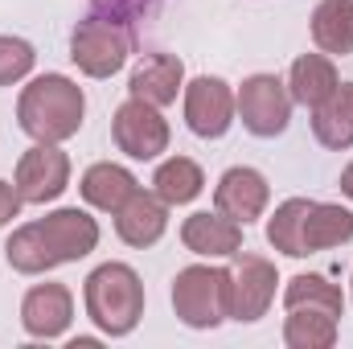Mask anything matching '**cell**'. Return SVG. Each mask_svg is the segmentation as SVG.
Wrapping results in <instances>:
<instances>
[{"mask_svg":"<svg viewBox=\"0 0 353 349\" xmlns=\"http://www.w3.org/2000/svg\"><path fill=\"white\" fill-rule=\"evenodd\" d=\"M99 247V222L79 206H62L37 222H25L8 235L4 259L21 275H46L62 263L87 259Z\"/></svg>","mask_w":353,"mask_h":349,"instance_id":"obj_1","label":"cell"},{"mask_svg":"<svg viewBox=\"0 0 353 349\" xmlns=\"http://www.w3.org/2000/svg\"><path fill=\"white\" fill-rule=\"evenodd\" d=\"M87 119V94L66 74H37L17 94V123L37 144H66Z\"/></svg>","mask_w":353,"mask_h":349,"instance_id":"obj_2","label":"cell"},{"mask_svg":"<svg viewBox=\"0 0 353 349\" xmlns=\"http://www.w3.org/2000/svg\"><path fill=\"white\" fill-rule=\"evenodd\" d=\"M83 304L103 337H128L144 321V279L128 263H99L83 283Z\"/></svg>","mask_w":353,"mask_h":349,"instance_id":"obj_3","label":"cell"},{"mask_svg":"<svg viewBox=\"0 0 353 349\" xmlns=\"http://www.w3.org/2000/svg\"><path fill=\"white\" fill-rule=\"evenodd\" d=\"M173 312L185 329H218L230 321V271L214 263H189L173 275Z\"/></svg>","mask_w":353,"mask_h":349,"instance_id":"obj_4","label":"cell"},{"mask_svg":"<svg viewBox=\"0 0 353 349\" xmlns=\"http://www.w3.org/2000/svg\"><path fill=\"white\" fill-rule=\"evenodd\" d=\"M132 54V33L119 21H107L99 12H90L87 21H79L70 29V62L87 74V79H111L123 70Z\"/></svg>","mask_w":353,"mask_h":349,"instance_id":"obj_5","label":"cell"},{"mask_svg":"<svg viewBox=\"0 0 353 349\" xmlns=\"http://www.w3.org/2000/svg\"><path fill=\"white\" fill-rule=\"evenodd\" d=\"M234 103H239V119L251 136L259 140H275L288 132L292 123V90L279 74H251L243 79V87L234 90Z\"/></svg>","mask_w":353,"mask_h":349,"instance_id":"obj_6","label":"cell"},{"mask_svg":"<svg viewBox=\"0 0 353 349\" xmlns=\"http://www.w3.org/2000/svg\"><path fill=\"white\" fill-rule=\"evenodd\" d=\"M169 119L161 115V107L144 103V99H123L111 115V140L128 161H157L161 152H169Z\"/></svg>","mask_w":353,"mask_h":349,"instance_id":"obj_7","label":"cell"},{"mask_svg":"<svg viewBox=\"0 0 353 349\" xmlns=\"http://www.w3.org/2000/svg\"><path fill=\"white\" fill-rule=\"evenodd\" d=\"M181 107H185V123L193 136L201 140H222L234 119H239V103H234V87L218 74H197L193 83L181 90Z\"/></svg>","mask_w":353,"mask_h":349,"instance_id":"obj_8","label":"cell"},{"mask_svg":"<svg viewBox=\"0 0 353 349\" xmlns=\"http://www.w3.org/2000/svg\"><path fill=\"white\" fill-rule=\"evenodd\" d=\"M226 271H230V321L239 325L263 321L275 300V283H279L275 263L263 255H251V251H234Z\"/></svg>","mask_w":353,"mask_h":349,"instance_id":"obj_9","label":"cell"},{"mask_svg":"<svg viewBox=\"0 0 353 349\" xmlns=\"http://www.w3.org/2000/svg\"><path fill=\"white\" fill-rule=\"evenodd\" d=\"M12 185H17L25 206L58 201L70 189V157L58 144H37L33 140V148H25L17 169H12Z\"/></svg>","mask_w":353,"mask_h":349,"instance_id":"obj_10","label":"cell"},{"mask_svg":"<svg viewBox=\"0 0 353 349\" xmlns=\"http://www.w3.org/2000/svg\"><path fill=\"white\" fill-rule=\"evenodd\" d=\"M74 321V292L66 283H33L25 296H21V329L33 337V341H58L66 337Z\"/></svg>","mask_w":353,"mask_h":349,"instance_id":"obj_11","label":"cell"},{"mask_svg":"<svg viewBox=\"0 0 353 349\" xmlns=\"http://www.w3.org/2000/svg\"><path fill=\"white\" fill-rule=\"evenodd\" d=\"M267 201H271V185L259 169L251 165H234L218 177L214 185V210L234 218L239 226H251L267 214Z\"/></svg>","mask_w":353,"mask_h":349,"instance_id":"obj_12","label":"cell"},{"mask_svg":"<svg viewBox=\"0 0 353 349\" xmlns=\"http://www.w3.org/2000/svg\"><path fill=\"white\" fill-rule=\"evenodd\" d=\"M169 201L165 197H157L152 189H136L111 218H115V235H119V243H128V247H136V251H148V247H157L161 239H165V230H169Z\"/></svg>","mask_w":353,"mask_h":349,"instance_id":"obj_13","label":"cell"},{"mask_svg":"<svg viewBox=\"0 0 353 349\" xmlns=\"http://www.w3.org/2000/svg\"><path fill=\"white\" fill-rule=\"evenodd\" d=\"M181 243L201 259H230L234 251H243V226L218 210H197L181 222Z\"/></svg>","mask_w":353,"mask_h":349,"instance_id":"obj_14","label":"cell"},{"mask_svg":"<svg viewBox=\"0 0 353 349\" xmlns=\"http://www.w3.org/2000/svg\"><path fill=\"white\" fill-rule=\"evenodd\" d=\"M181 90H185V62L176 54H144L140 66L128 79V94L132 99H144L152 107L176 103Z\"/></svg>","mask_w":353,"mask_h":349,"instance_id":"obj_15","label":"cell"},{"mask_svg":"<svg viewBox=\"0 0 353 349\" xmlns=\"http://www.w3.org/2000/svg\"><path fill=\"white\" fill-rule=\"evenodd\" d=\"M353 243V210L337 201H308L304 210V226H300V255H316V251H333Z\"/></svg>","mask_w":353,"mask_h":349,"instance_id":"obj_16","label":"cell"},{"mask_svg":"<svg viewBox=\"0 0 353 349\" xmlns=\"http://www.w3.org/2000/svg\"><path fill=\"white\" fill-rule=\"evenodd\" d=\"M136 189H140L136 173L123 169V165H115V161H99V165H90L87 173H83V181H79L83 201H87L90 210H99V214H115Z\"/></svg>","mask_w":353,"mask_h":349,"instance_id":"obj_17","label":"cell"},{"mask_svg":"<svg viewBox=\"0 0 353 349\" xmlns=\"http://www.w3.org/2000/svg\"><path fill=\"white\" fill-rule=\"evenodd\" d=\"M341 83V74H337V66H333V58L329 54H300L296 62H292V70H288V90H292V103H300V107H321L333 90Z\"/></svg>","mask_w":353,"mask_h":349,"instance_id":"obj_18","label":"cell"},{"mask_svg":"<svg viewBox=\"0 0 353 349\" xmlns=\"http://www.w3.org/2000/svg\"><path fill=\"white\" fill-rule=\"evenodd\" d=\"M312 136L333 152L353 148V83H337L321 107H312Z\"/></svg>","mask_w":353,"mask_h":349,"instance_id":"obj_19","label":"cell"},{"mask_svg":"<svg viewBox=\"0 0 353 349\" xmlns=\"http://www.w3.org/2000/svg\"><path fill=\"white\" fill-rule=\"evenodd\" d=\"M312 41L329 58L353 54V0H321L312 8Z\"/></svg>","mask_w":353,"mask_h":349,"instance_id":"obj_20","label":"cell"},{"mask_svg":"<svg viewBox=\"0 0 353 349\" xmlns=\"http://www.w3.org/2000/svg\"><path fill=\"white\" fill-rule=\"evenodd\" d=\"M283 308H316V312H329L341 321L345 317V292H341V283H333L321 271H300L283 288Z\"/></svg>","mask_w":353,"mask_h":349,"instance_id":"obj_21","label":"cell"},{"mask_svg":"<svg viewBox=\"0 0 353 349\" xmlns=\"http://www.w3.org/2000/svg\"><path fill=\"white\" fill-rule=\"evenodd\" d=\"M201 189H205V173H201V165L189 161V157H169V161H161L157 173H152V193L165 197L169 206H189V201H197Z\"/></svg>","mask_w":353,"mask_h":349,"instance_id":"obj_22","label":"cell"},{"mask_svg":"<svg viewBox=\"0 0 353 349\" xmlns=\"http://www.w3.org/2000/svg\"><path fill=\"white\" fill-rule=\"evenodd\" d=\"M341 321L316 308H288L283 317V346L288 349H333Z\"/></svg>","mask_w":353,"mask_h":349,"instance_id":"obj_23","label":"cell"},{"mask_svg":"<svg viewBox=\"0 0 353 349\" xmlns=\"http://www.w3.org/2000/svg\"><path fill=\"white\" fill-rule=\"evenodd\" d=\"M312 197H288L275 206V214L267 218V243L288 255V259H304L300 255V226H304V210H308Z\"/></svg>","mask_w":353,"mask_h":349,"instance_id":"obj_24","label":"cell"},{"mask_svg":"<svg viewBox=\"0 0 353 349\" xmlns=\"http://www.w3.org/2000/svg\"><path fill=\"white\" fill-rule=\"evenodd\" d=\"M33 66H37V50L25 37L0 33V87H12V83L29 79Z\"/></svg>","mask_w":353,"mask_h":349,"instance_id":"obj_25","label":"cell"},{"mask_svg":"<svg viewBox=\"0 0 353 349\" xmlns=\"http://www.w3.org/2000/svg\"><path fill=\"white\" fill-rule=\"evenodd\" d=\"M90 8H94L99 17H107V21L136 25V21H144V17L157 8V0H90Z\"/></svg>","mask_w":353,"mask_h":349,"instance_id":"obj_26","label":"cell"},{"mask_svg":"<svg viewBox=\"0 0 353 349\" xmlns=\"http://www.w3.org/2000/svg\"><path fill=\"white\" fill-rule=\"evenodd\" d=\"M21 193H17V185H8V181H0V226H8L12 218H21Z\"/></svg>","mask_w":353,"mask_h":349,"instance_id":"obj_27","label":"cell"},{"mask_svg":"<svg viewBox=\"0 0 353 349\" xmlns=\"http://www.w3.org/2000/svg\"><path fill=\"white\" fill-rule=\"evenodd\" d=\"M337 185H341V193H345V197L353 201V161L345 165V169H341V181H337Z\"/></svg>","mask_w":353,"mask_h":349,"instance_id":"obj_28","label":"cell"},{"mask_svg":"<svg viewBox=\"0 0 353 349\" xmlns=\"http://www.w3.org/2000/svg\"><path fill=\"white\" fill-rule=\"evenodd\" d=\"M99 346V337H74V341H70V349H94Z\"/></svg>","mask_w":353,"mask_h":349,"instance_id":"obj_29","label":"cell"},{"mask_svg":"<svg viewBox=\"0 0 353 349\" xmlns=\"http://www.w3.org/2000/svg\"><path fill=\"white\" fill-rule=\"evenodd\" d=\"M350 300H353V275H350Z\"/></svg>","mask_w":353,"mask_h":349,"instance_id":"obj_30","label":"cell"}]
</instances>
